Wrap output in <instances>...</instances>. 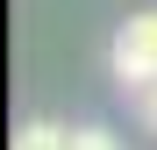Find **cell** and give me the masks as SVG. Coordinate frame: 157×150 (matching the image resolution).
Returning <instances> with one entry per match:
<instances>
[{"mask_svg":"<svg viewBox=\"0 0 157 150\" xmlns=\"http://www.w3.org/2000/svg\"><path fill=\"white\" fill-rule=\"evenodd\" d=\"M107 71L121 79V93L157 86V7L128 14L121 29H114V43H107Z\"/></svg>","mask_w":157,"mask_h":150,"instance_id":"6da1fadb","label":"cell"},{"mask_svg":"<svg viewBox=\"0 0 157 150\" xmlns=\"http://www.w3.org/2000/svg\"><path fill=\"white\" fill-rule=\"evenodd\" d=\"M71 129L64 121H29V129H14V150H64Z\"/></svg>","mask_w":157,"mask_h":150,"instance_id":"7a4b0ae2","label":"cell"},{"mask_svg":"<svg viewBox=\"0 0 157 150\" xmlns=\"http://www.w3.org/2000/svg\"><path fill=\"white\" fill-rule=\"evenodd\" d=\"M64 150H121V143H114L107 129H71V143H64Z\"/></svg>","mask_w":157,"mask_h":150,"instance_id":"3957f363","label":"cell"},{"mask_svg":"<svg viewBox=\"0 0 157 150\" xmlns=\"http://www.w3.org/2000/svg\"><path fill=\"white\" fill-rule=\"evenodd\" d=\"M136 114H143V129H157V86H143V93H136Z\"/></svg>","mask_w":157,"mask_h":150,"instance_id":"277c9868","label":"cell"}]
</instances>
